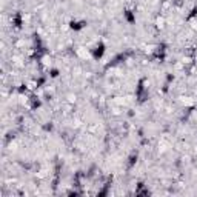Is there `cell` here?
<instances>
[]
</instances>
